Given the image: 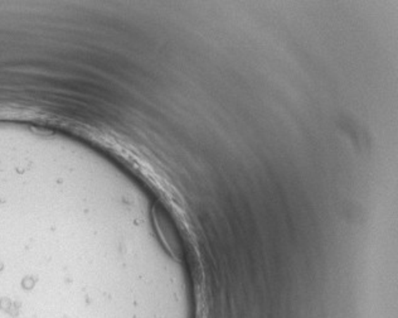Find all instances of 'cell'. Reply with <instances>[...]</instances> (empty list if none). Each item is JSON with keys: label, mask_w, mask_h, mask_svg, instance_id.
<instances>
[{"label": "cell", "mask_w": 398, "mask_h": 318, "mask_svg": "<svg viewBox=\"0 0 398 318\" xmlns=\"http://www.w3.org/2000/svg\"><path fill=\"white\" fill-rule=\"evenodd\" d=\"M155 222L158 230L161 233V236L166 241L168 247L172 250L173 254L175 255H180L182 252V247H180V239H179L178 233L177 230L173 228L172 222L169 220V217L159 210L155 209Z\"/></svg>", "instance_id": "1"}]
</instances>
